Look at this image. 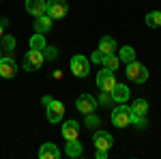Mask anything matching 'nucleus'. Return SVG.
<instances>
[{
	"label": "nucleus",
	"mask_w": 161,
	"mask_h": 159,
	"mask_svg": "<svg viewBox=\"0 0 161 159\" xmlns=\"http://www.w3.org/2000/svg\"><path fill=\"white\" fill-rule=\"evenodd\" d=\"M45 108H47V121L50 122H60L62 121V116H64V105H62L60 101L52 99Z\"/></svg>",
	"instance_id": "obj_8"
},
{
	"label": "nucleus",
	"mask_w": 161,
	"mask_h": 159,
	"mask_svg": "<svg viewBox=\"0 0 161 159\" xmlns=\"http://www.w3.org/2000/svg\"><path fill=\"white\" fill-rule=\"evenodd\" d=\"M95 157H97V159H105V157H108V150H103V148H97Z\"/></svg>",
	"instance_id": "obj_29"
},
{
	"label": "nucleus",
	"mask_w": 161,
	"mask_h": 159,
	"mask_svg": "<svg viewBox=\"0 0 161 159\" xmlns=\"http://www.w3.org/2000/svg\"><path fill=\"white\" fill-rule=\"evenodd\" d=\"M52 20L47 13H43V15H39V17H35V32H41V35H45L47 30H52Z\"/></svg>",
	"instance_id": "obj_14"
},
{
	"label": "nucleus",
	"mask_w": 161,
	"mask_h": 159,
	"mask_svg": "<svg viewBox=\"0 0 161 159\" xmlns=\"http://www.w3.org/2000/svg\"><path fill=\"white\" fill-rule=\"evenodd\" d=\"M64 153H67V157H82L84 155V146H82V142L80 140H67V148H64Z\"/></svg>",
	"instance_id": "obj_15"
},
{
	"label": "nucleus",
	"mask_w": 161,
	"mask_h": 159,
	"mask_svg": "<svg viewBox=\"0 0 161 159\" xmlns=\"http://www.w3.org/2000/svg\"><path fill=\"white\" fill-rule=\"evenodd\" d=\"M131 125H136V127H140V129H146V127H148L146 116H137V114H133V112H131Z\"/></svg>",
	"instance_id": "obj_25"
},
{
	"label": "nucleus",
	"mask_w": 161,
	"mask_h": 159,
	"mask_svg": "<svg viewBox=\"0 0 161 159\" xmlns=\"http://www.w3.org/2000/svg\"><path fill=\"white\" fill-rule=\"evenodd\" d=\"M110 95H112V99H114L116 103H125L127 99L131 97V93H129V88H127L125 84H118V82H116V86H114V88L110 90Z\"/></svg>",
	"instance_id": "obj_12"
},
{
	"label": "nucleus",
	"mask_w": 161,
	"mask_h": 159,
	"mask_svg": "<svg viewBox=\"0 0 161 159\" xmlns=\"http://www.w3.org/2000/svg\"><path fill=\"white\" fill-rule=\"evenodd\" d=\"M116 48H118V43H116L112 37H101L99 49L103 52V54H114V52H116Z\"/></svg>",
	"instance_id": "obj_17"
},
{
	"label": "nucleus",
	"mask_w": 161,
	"mask_h": 159,
	"mask_svg": "<svg viewBox=\"0 0 161 159\" xmlns=\"http://www.w3.org/2000/svg\"><path fill=\"white\" fill-rule=\"evenodd\" d=\"M131 112L137 114V116H146L148 114V101L146 99H136L133 105H131Z\"/></svg>",
	"instance_id": "obj_18"
},
{
	"label": "nucleus",
	"mask_w": 161,
	"mask_h": 159,
	"mask_svg": "<svg viewBox=\"0 0 161 159\" xmlns=\"http://www.w3.org/2000/svg\"><path fill=\"white\" fill-rule=\"evenodd\" d=\"M127 77L131 82H136V84H144L148 80V69L142 62L131 60V62H127Z\"/></svg>",
	"instance_id": "obj_1"
},
{
	"label": "nucleus",
	"mask_w": 161,
	"mask_h": 159,
	"mask_svg": "<svg viewBox=\"0 0 161 159\" xmlns=\"http://www.w3.org/2000/svg\"><path fill=\"white\" fill-rule=\"evenodd\" d=\"M112 122L114 127H120V129L131 125V108H127L125 103H118V108L112 110Z\"/></svg>",
	"instance_id": "obj_2"
},
{
	"label": "nucleus",
	"mask_w": 161,
	"mask_h": 159,
	"mask_svg": "<svg viewBox=\"0 0 161 159\" xmlns=\"http://www.w3.org/2000/svg\"><path fill=\"white\" fill-rule=\"evenodd\" d=\"M80 135V122L77 121H67L62 125V138L64 140H77Z\"/></svg>",
	"instance_id": "obj_11"
},
{
	"label": "nucleus",
	"mask_w": 161,
	"mask_h": 159,
	"mask_svg": "<svg viewBox=\"0 0 161 159\" xmlns=\"http://www.w3.org/2000/svg\"><path fill=\"white\" fill-rule=\"evenodd\" d=\"M118 58H120V62H131V60H136V49L131 48V45H125V48H120Z\"/></svg>",
	"instance_id": "obj_20"
},
{
	"label": "nucleus",
	"mask_w": 161,
	"mask_h": 159,
	"mask_svg": "<svg viewBox=\"0 0 161 159\" xmlns=\"http://www.w3.org/2000/svg\"><path fill=\"white\" fill-rule=\"evenodd\" d=\"M41 52H43V58H45V60H56V56H58V49L52 48V45H45Z\"/></svg>",
	"instance_id": "obj_24"
},
{
	"label": "nucleus",
	"mask_w": 161,
	"mask_h": 159,
	"mask_svg": "<svg viewBox=\"0 0 161 159\" xmlns=\"http://www.w3.org/2000/svg\"><path fill=\"white\" fill-rule=\"evenodd\" d=\"M71 71H73L75 77H86L88 71H90V62L86 60V56L75 54L73 58H71Z\"/></svg>",
	"instance_id": "obj_5"
},
{
	"label": "nucleus",
	"mask_w": 161,
	"mask_h": 159,
	"mask_svg": "<svg viewBox=\"0 0 161 159\" xmlns=\"http://www.w3.org/2000/svg\"><path fill=\"white\" fill-rule=\"evenodd\" d=\"M97 86H99L101 90H108L110 93L112 88L116 86V77H114V71H110V69H101L99 73H97Z\"/></svg>",
	"instance_id": "obj_6"
},
{
	"label": "nucleus",
	"mask_w": 161,
	"mask_h": 159,
	"mask_svg": "<svg viewBox=\"0 0 161 159\" xmlns=\"http://www.w3.org/2000/svg\"><path fill=\"white\" fill-rule=\"evenodd\" d=\"M0 58H2V56H0Z\"/></svg>",
	"instance_id": "obj_33"
},
{
	"label": "nucleus",
	"mask_w": 161,
	"mask_h": 159,
	"mask_svg": "<svg viewBox=\"0 0 161 159\" xmlns=\"http://www.w3.org/2000/svg\"><path fill=\"white\" fill-rule=\"evenodd\" d=\"M105 69H110V71H114V69H118V65H120V58L116 56V54H105L103 56V62H101Z\"/></svg>",
	"instance_id": "obj_19"
},
{
	"label": "nucleus",
	"mask_w": 161,
	"mask_h": 159,
	"mask_svg": "<svg viewBox=\"0 0 161 159\" xmlns=\"http://www.w3.org/2000/svg\"><path fill=\"white\" fill-rule=\"evenodd\" d=\"M146 26L150 28H159L161 26V11H150L146 15Z\"/></svg>",
	"instance_id": "obj_21"
},
{
	"label": "nucleus",
	"mask_w": 161,
	"mask_h": 159,
	"mask_svg": "<svg viewBox=\"0 0 161 159\" xmlns=\"http://www.w3.org/2000/svg\"><path fill=\"white\" fill-rule=\"evenodd\" d=\"M13 48H15V39H13L11 35H2V39H0V49L11 52Z\"/></svg>",
	"instance_id": "obj_23"
},
{
	"label": "nucleus",
	"mask_w": 161,
	"mask_h": 159,
	"mask_svg": "<svg viewBox=\"0 0 161 159\" xmlns=\"http://www.w3.org/2000/svg\"><path fill=\"white\" fill-rule=\"evenodd\" d=\"M43 62H45L43 52H41V49H30L24 56V60H22V67H24L26 71H37V69H41Z\"/></svg>",
	"instance_id": "obj_3"
},
{
	"label": "nucleus",
	"mask_w": 161,
	"mask_h": 159,
	"mask_svg": "<svg viewBox=\"0 0 161 159\" xmlns=\"http://www.w3.org/2000/svg\"><path fill=\"white\" fill-rule=\"evenodd\" d=\"M75 105H77V110L82 112V114H90V112L97 110V99L92 97V95H88V93H84V95L77 97Z\"/></svg>",
	"instance_id": "obj_7"
},
{
	"label": "nucleus",
	"mask_w": 161,
	"mask_h": 159,
	"mask_svg": "<svg viewBox=\"0 0 161 159\" xmlns=\"http://www.w3.org/2000/svg\"><path fill=\"white\" fill-rule=\"evenodd\" d=\"M92 140H95V146L103 148V150H110L112 144H114V138H112V133H108V131H95Z\"/></svg>",
	"instance_id": "obj_10"
},
{
	"label": "nucleus",
	"mask_w": 161,
	"mask_h": 159,
	"mask_svg": "<svg viewBox=\"0 0 161 159\" xmlns=\"http://www.w3.org/2000/svg\"><path fill=\"white\" fill-rule=\"evenodd\" d=\"M50 101H52V97H47V95H45V97L41 99V103H43V105H47V103H50Z\"/></svg>",
	"instance_id": "obj_31"
},
{
	"label": "nucleus",
	"mask_w": 161,
	"mask_h": 159,
	"mask_svg": "<svg viewBox=\"0 0 161 159\" xmlns=\"http://www.w3.org/2000/svg\"><path fill=\"white\" fill-rule=\"evenodd\" d=\"M45 45H47V43H45V37H43L41 32H35L32 39H30V49H43Z\"/></svg>",
	"instance_id": "obj_22"
},
{
	"label": "nucleus",
	"mask_w": 161,
	"mask_h": 159,
	"mask_svg": "<svg viewBox=\"0 0 161 159\" xmlns=\"http://www.w3.org/2000/svg\"><path fill=\"white\" fill-rule=\"evenodd\" d=\"M103 56H105V54H103L101 49H97V52H92L90 60H92V62H97V65H101V62H103Z\"/></svg>",
	"instance_id": "obj_28"
},
{
	"label": "nucleus",
	"mask_w": 161,
	"mask_h": 159,
	"mask_svg": "<svg viewBox=\"0 0 161 159\" xmlns=\"http://www.w3.org/2000/svg\"><path fill=\"white\" fill-rule=\"evenodd\" d=\"M99 125H101V121H99V116H95V112L86 114V127L88 129H97Z\"/></svg>",
	"instance_id": "obj_26"
},
{
	"label": "nucleus",
	"mask_w": 161,
	"mask_h": 159,
	"mask_svg": "<svg viewBox=\"0 0 161 159\" xmlns=\"http://www.w3.org/2000/svg\"><path fill=\"white\" fill-rule=\"evenodd\" d=\"M39 157H41V159H58V157H60V150L56 148L54 142H47V144H43V146H41Z\"/></svg>",
	"instance_id": "obj_16"
},
{
	"label": "nucleus",
	"mask_w": 161,
	"mask_h": 159,
	"mask_svg": "<svg viewBox=\"0 0 161 159\" xmlns=\"http://www.w3.org/2000/svg\"><path fill=\"white\" fill-rule=\"evenodd\" d=\"M47 9V4H45V0H26V11L30 13L32 17H39V15H43Z\"/></svg>",
	"instance_id": "obj_13"
},
{
	"label": "nucleus",
	"mask_w": 161,
	"mask_h": 159,
	"mask_svg": "<svg viewBox=\"0 0 161 159\" xmlns=\"http://www.w3.org/2000/svg\"><path fill=\"white\" fill-rule=\"evenodd\" d=\"M97 103H101V105H110V103H114V99H112V95L108 93V90H101V97Z\"/></svg>",
	"instance_id": "obj_27"
},
{
	"label": "nucleus",
	"mask_w": 161,
	"mask_h": 159,
	"mask_svg": "<svg viewBox=\"0 0 161 159\" xmlns=\"http://www.w3.org/2000/svg\"><path fill=\"white\" fill-rule=\"evenodd\" d=\"M15 73H17V67H15V60L11 54L7 58H0V77L11 80V77H15Z\"/></svg>",
	"instance_id": "obj_9"
},
{
	"label": "nucleus",
	"mask_w": 161,
	"mask_h": 159,
	"mask_svg": "<svg viewBox=\"0 0 161 159\" xmlns=\"http://www.w3.org/2000/svg\"><path fill=\"white\" fill-rule=\"evenodd\" d=\"M2 28H4V26H2V24H0V39H2Z\"/></svg>",
	"instance_id": "obj_32"
},
{
	"label": "nucleus",
	"mask_w": 161,
	"mask_h": 159,
	"mask_svg": "<svg viewBox=\"0 0 161 159\" xmlns=\"http://www.w3.org/2000/svg\"><path fill=\"white\" fill-rule=\"evenodd\" d=\"M52 77H54V80H62V71H60V69H56V71H54V75H52Z\"/></svg>",
	"instance_id": "obj_30"
},
{
	"label": "nucleus",
	"mask_w": 161,
	"mask_h": 159,
	"mask_svg": "<svg viewBox=\"0 0 161 159\" xmlns=\"http://www.w3.org/2000/svg\"><path fill=\"white\" fill-rule=\"evenodd\" d=\"M45 4H47L45 13L50 15L52 20H62V17L67 15V11H69L67 0H45Z\"/></svg>",
	"instance_id": "obj_4"
}]
</instances>
